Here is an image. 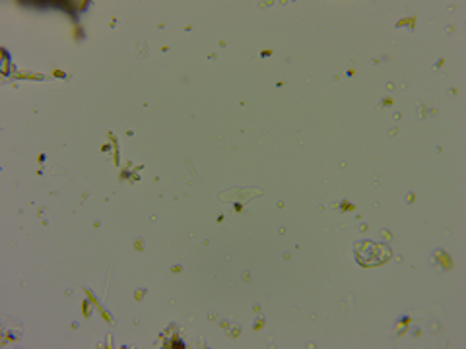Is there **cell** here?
<instances>
[{
	"instance_id": "1",
	"label": "cell",
	"mask_w": 466,
	"mask_h": 349,
	"mask_svg": "<svg viewBox=\"0 0 466 349\" xmlns=\"http://www.w3.org/2000/svg\"><path fill=\"white\" fill-rule=\"evenodd\" d=\"M365 256H369V258L363 262V266H377V264H383L385 261H389L390 251L383 245L365 241V243L355 245V258H358V262H362Z\"/></svg>"
}]
</instances>
